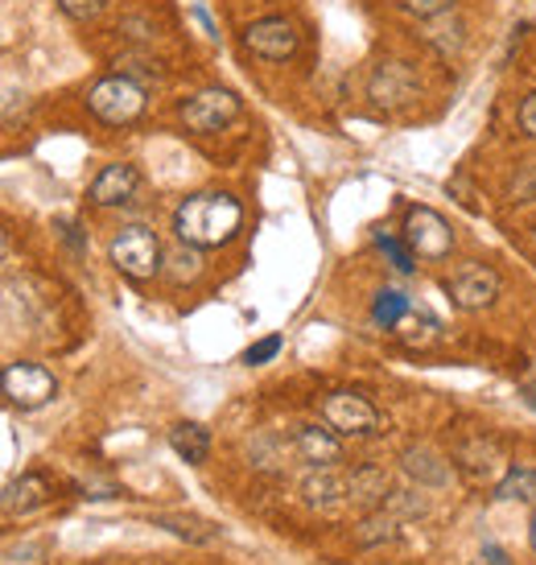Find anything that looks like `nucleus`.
<instances>
[{
	"label": "nucleus",
	"instance_id": "1",
	"mask_svg": "<svg viewBox=\"0 0 536 565\" xmlns=\"http://www.w3.org/2000/svg\"><path fill=\"white\" fill-rule=\"evenodd\" d=\"M244 223V206L223 194V190H203V194H190L186 203L174 211V232L178 244L190 248H223L232 244Z\"/></svg>",
	"mask_w": 536,
	"mask_h": 565
},
{
	"label": "nucleus",
	"instance_id": "2",
	"mask_svg": "<svg viewBox=\"0 0 536 565\" xmlns=\"http://www.w3.org/2000/svg\"><path fill=\"white\" fill-rule=\"evenodd\" d=\"M108 256L128 281H153L161 273V239L153 227H141V223L120 227L108 244Z\"/></svg>",
	"mask_w": 536,
	"mask_h": 565
},
{
	"label": "nucleus",
	"instance_id": "3",
	"mask_svg": "<svg viewBox=\"0 0 536 565\" xmlns=\"http://www.w3.org/2000/svg\"><path fill=\"white\" fill-rule=\"evenodd\" d=\"M144 87L137 79H128V75H108V79H99L87 92V108L111 128H125L132 120H141L144 111Z\"/></svg>",
	"mask_w": 536,
	"mask_h": 565
},
{
	"label": "nucleus",
	"instance_id": "4",
	"mask_svg": "<svg viewBox=\"0 0 536 565\" xmlns=\"http://www.w3.org/2000/svg\"><path fill=\"white\" fill-rule=\"evenodd\" d=\"M0 388H4V401L13 408H21V413H33V408H42L54 401V393H58V380H54V372L50 367H42V363L33 360H17L4 367V376H0Z\"/></svg>",
	"mask_w": 536,
	"mask_h": 565
},
{
	"label": "nucleus",
	"instance_id": "5",
	"mask_svg": "<svg viewBox=\"0 0 536 565\" xmlns=\"http://www.w3.org/2000/svg\"><path fill=\"white\" fill-rule=\"evenodd\" d=\"M239 95L227 92V87H206V92L190 95L186 104L178 108V116H182V125L190 128V132H199V137H206V132H219V128H227L232 120L239 116Z\"/></svg>",
	"mask_w": 536,
	"mask_h": 565
},
{
	"label": "nucleus",
	"instance_id": "6",
	"mask_svg": "<svg viewBox=\"0 0 536 565\" xmlns=\"http://www.w3.org/2000/svg\"><path fill=\"white\" fill-rule=\"evenodd\" d=\"M405 244L417 260H446L454 248V227L433 206H412L405 215Z\"/></svg>",
	"mask_w": 536,
	"mask_h": 565
},
{
	"label": "nucleus",
	"instance_id": "7",
	"mask_svg": "<svg viewBox=\"0 0 536 565\" xmlns=\"http://www.w3.org/2000/svg\"><path fill=\"white\" fill-rule=\"evenodd\" d=\"M322 422L331 425L339 438H367L379 429V413L360 393H331L322 401Z\"/></svg>",
	"mask_w": 536,
	"mask_h": 565
},
{
	"label": "nucleus",
	"instance_id": "8",
	"mask_svg": "<svg viewBox=\"0 0 536 565\" xmlns=\"http://www.w3.org/2000/svg\"><path fill=\"white\" fill-rule=\"evenodd\" d=\"M367 95H372V104L384 111H400L409 108L412 99L421 95V83H417V71L409 63H400V58H388V63H379L372 71V79H367Z\"/></svg>",
	"mask_w": 536,
	"mask_h": 565
},
{
	"label": "nucleus",
	"instance_id": "9",
	"mask_svg": "<svg viewBox=\"0 0 536 565\" xmlns=\"http://www.w3.org/2000/svg\"><path fill=\"white\" fill-rule=\"evenodd\" d=\"M500 289H504V281H500V273L491 265H479V260H471V265H462L446 281V294H450V301H454L458 310H467V315H474V310H487L491 301L500 298Z\"/></svg>",
	"mask_w": 536,
	"mask_h": 565
},
{
	"label": "nucleus",
	"instance_id": "10",
	"mask_svg": "<svg viewBox=\"0 0 536 565\" xmlns=\"http://www.w3.org/2000/svg\"><path fill=\"white\" fill-rule=\"evenodd\" d=\"M244 46L253 50L256 58H265V63H285V58L298 54L301 38L293 21H285V17H260V21H253L244 30Z\"/></svg>",
	"mask_w": 536,
	"mask_h": 565
},
{
	"label": "nucleus",
	"instance_id": "11",
	"mask_svg": "<svg viewBox=\"0 0 536 565\" xmlns=\"http://www.w3.org/2000/svg\"><path fill=\"white\" fill-rule=\"evenodd\" d=\"M454 462H458V471L467 475V479H474V483H500L507 475V455L495 438L462 441L454 450Z\"/></svg>",
	"mask_w": 536,
	"mask_h": 565
},
{
	"label": "nucleus",
	"instance_id": "12",
	"mask_svg": "<svg viewBox=\"0 0 536 565\" xmlns=\"http://www.w3.org/2000/svg\"><path fill=\"white\" fill-rule=\"evenodd\" d=\"M137 186H141V170L128 166V161H116V166H104V170H99V178H95L92 190H87V199H92L95 206H120L137 194Z\"/></svg>",
	"mask_w": 536,
	"mask_h": 565
},
{
	"label": "nucleus",
	"instance_id": "13",
	"mask_svg": "<svg viewBox=\"0 0 536 565\" xmlns=\"http://www.w3.org/2000/svg\"><path fill=\"white\" fill-rule=\"evenodd\" d=\"M293 446H298V455L305 458V462H314V467L343 462V441H339V434H334L331 425H301Z\"/></svg>",
	"mask_w": 536,
	"mask_h": 565
},
{
	"label": "nucleus",
	"instance_id": "14",
	"mask_svg": "<svg viewBox=\"0 0 536 565\" xmlns=\"http://www.w3.org/2000/svg\"><path fill=\"white\" fill-rule=\"evenodd\" d=\"M50 495H54V487H50V479L46 475H37V471H30V475H21V479H13V483L4 487V512L9 516H30V512H37L42 503H50Z\"/></svg>",
	"mask_w": 536,
	"mask_h": 565
},
{
	"label": "nucleus",
	"instance_id": "15",
	"mask_svg": "<svg viewBox=\"0 0 536 565\" xmlns=\"http://www.w3.org/2000/svg\"><path fill=\"white\" fill-rule=\"evenodd\" d=\"M301 495H305V503L318 508V512H334L339 503L351 500V487H347V479H343V475H334L331 467H318V475L305 479Z\"/></svg>",
	"mask_w": 536,
	"mask_h": 565
},
{
	"label": "nucleus",
	"instance_id": "16",
	"mask_svg": "<svg viewBox=\"0 0 536 565\" xmlns=\"http://www.w3.org/2000/svg\"><path fill=\"white\" fill-rule=\"evenodd\" d=\"M400 467L426 487H446L454 479V462H446L442 455H433L429 446H409V450L400 455Z\"/></svg>",
	"mask_w": 536,
	"mask_h": 565
},
{
	"label": "nucleus",
	"instance_id": "17",
	"mask_svg": "<svg viewBox=\"0 0 536 565\" xmlns=\"http://www.w3.org/2000/svg\"><path fill=\"white\" fill-rule=\"evenodd\" d=\"M170 450L178 458H186L190 467H203L206 455H211V429L199 422H178L170 429Z\"/></svg>",
	"mask_w": 536,
	"mask_h": 565
},
{
	"label": "nucleus",
	"instance_id": "18",
	"mask_svg": "<svg viewBox=\"0 0 536 565\" xmlns=\"http://www.w3.org/2000/svg\"><path fill=\"white\" fill-rule=\"evenodd\" d=\"M149 524H153V529H165V533L178 536V541H190V545H211V541H219V524L199 520V516H178V512H165V516H153Z\"/></svg>",
	"mask_w": 536,
	"mask_h": 565
},
{
	"label": "nucleus",
	"instance_id": "19",
	"mask_svg": "<svg viewBox=\"0 0 536 565\" xmlns=\"http://www.w3.org/2000/svg\"><path fill=\"white\" fill-rule=\"evenodd\" d=\"M500 503H533L536 508V471L533 467H507V475L495 483Z\"/></svg>",
	"mask_w": 536,
	"mask_h": 565
},
{
	"label": "nucleus",
	"instance_id": "20",
	"mask_svg": "<svg viewBox=\"0 0 536 565\" xmlns=\"http://www.w3.org/2000/svg\"><path fill=\"white\" fill-rule=\"evenodd\" d=\"M396 536H400V516L388 512V508H379V512H372V516L355 529V545L372 550V545H388V541H396Z\"/></svg>",
	"mask_w": 536,
	"mask_h": 565
},
{
	"label": "nucleus",
	"instance_id": "21",
	"mask_svg": "<svg viewBox=\"0 0 536 565\" xmlns=\"http://www.w3.org/2000/svg\"><path fill=\"white\" fill-rule=\"evenodd\" d=\"M396 334H400V343L405 347H417V351H429V347L442 339V327L433 322L429 315H409L400 318V327H396Z\"/></svg>",
	"mask_w": 536,
	"mask_h": 565
},
{
	"label": "nucleus",
	"instance_id": "22",
	"mask_svg": "<svg viewBox=\"0 0 536 565\" xmlns=\"http://www.w3.org/2000/svg\"><path fill=\"white\" fill-rule=\"evenodd\" d=\"M351 487V500H384V491H388V475L379 471V467H360V471H351L347 479Z\"/></svg>",
	"mask_w": 536,
	"mask_h": 565
},
{
	"label": "nucleus",
	"instance_id": "23",
	"mask_svg": "<svg viewBox=\"0 0 536 565\" xmlns=\"http://www.w3.org/2000/svg\"><path fill=\"white\" fill-rule=\"evenodd\" d=\"M412 306L405 294H396V289H384L376 294V306H372V318H376L379 327H400V318H409Z\"/></svg>",
	"mask_w": 536,
	"mask_h": 565
},
{
	"label": "nucleus",
	"instance_id": "24",
	"mask_svg": "<svg viewBox=\"0 0 536 565\" xmlns=\"http://www.w3.org/2000/svg\"><path fill=\"white\" fill-rule=\"evenodd\" d=\"M170 273H174V281H194L199 273H203V248H190L182 244L178 252H170Z\"/></svg>",
	"mask_w": 536,
	"mask_h": 565
},
{
	"label": "nucleus",
	"instance_id": "25",
	"mask_svg": "<svg viewBox=\"0 0 536 565\" xmlns=\"http://www.w3.org/2000/svg\"><path fill=\"white\" fill-rule=\"evenodd\" d=\"M450 4L454 0H400V9L409 17H417V21H433V17L450 13Z\"/></svg>",
	"mask_w": 536,
	"mask_h": 565
},
{
	"label": "nucleus",
	"instance_id": "26",
	"mask_svg": "<svg viewBox=\"0 0 536 565\" xmlns=\"http://www.w3.org/2000/svg\"><path fill=\"white\" fill-rule=\"evenodd\" d=\"M376 244H379V252H388V260L396 265V273H412V268H417V265H412L409 244H400V239H393V236H379Z\"/></svg>",
	"mask_w": 536,
	"mask_h": 565
},
{
	"label": "nucleus",
	"instance_id": "27",
	"mask_svg": "<svg viewBox=\"0 0 536 565\" xmlns=\"http://www.w3.org/2000/svg\"><path fill=\"white\" fill-rule=\"evenodd\" d=\"M388 512H396V516H426V500H417L412 491H393L388 495Z\"/></svg>",
	"mask_w": 536,
	"mask_h": 565
},
{
	"label": "nucleus",
	"instance_id": "28",
	"mask_svg": "<svg viewBox=\"0 0 536 565\" xmlns=\"http://www.w3.org/2000/svg\"><path fill=\"white\" fill-rule=\"evenodd\" d=\"M277 351H281V334H272L265 343L248 347V351H244V363H248V367H260V363L277 360Z\"/></svg>",
	"mask_w": 536,
	"mask_h": 565
},
{
	"label": "nucleus",
	"instance_id": "29",
	"mask_svg": "<svg viewBox=\"0 0 536 565\" xmlns=\"http://www.w3.org/2000/svg\"><path fill=\"white\" fill-rule=\"evenodd\" d=\"M58 9L66 17H75V21H92V17H99L104 0H58Z\"/></svg>",
	"mask_w": 536,
	"mask_h": 565
},
{
	"label": "nucleus",
	"instance_id": "30",
	"mask_svg": "<svg viewBox=\"0 0 536 565\" xmlns=\"http://www.w3.org/2000/svg\"><path fill=\"white\" fill-rule=\"evenodd\" d=\"M512 199H516V203H536V161L512 182Z\"/></svg>",
	"mask_w": 536,
	"mask_h": 565
},
{
	"label": "nucleus",
	"instance_id": "31",
	"mask_svg": "<svg viewBox=\"0 0 536 565\" xmlns=\"http://www.w3.org/2000/svg\"><path fill=\"white\" fill-rule=\"evenodd\" d=\"M521 128H524V137H533L536 141V92L521 104Z\"/></svg>",
	"mask_w": 536,
	"mask_h": 565
},
{
	"label": "nucleus",
	"instance_id": "32",
	"mask_svg": "<svg viewBox=\"0 0 536 565\" xmlns=\"http://www.w3.org/2000/svg\"><path fill=\"white\" fill-rule=\"evenodd\" d=\"M474 565H507V553L500 550V545H483V553H479Z\"/></svg>",
	"mask_w": 536,
	"mask_h": 565
},
{
	"label": "nucleus",
	"instance_id": "33",
	"mask_svg": "<svg viewBox=\"0 0 536 565\" xmlns=\"http://www.w3.org/2000/svg\"><path fill=\"white\" fill-rule=\"evenodd\" d=\"M521 396H524V405H528V408H536V380H528V384H524V388H521Z\"/></svg>",
	"mask_w": 536,
	"mask_h": 565
},
{
	"label": "nucleus",
	"instance_id": "34",
	"mask_svg": "<svg viewBox=\"0 0 536 565\" xmlns=\"http://www.w3.org/2000/svg\"><path fill=\"white\" fill-rule=\"evenodd\" d=\"M528 541H533V553H536V512H533V524H528Z\"/></svg>",
	"mask_w": 536,
	"mask_h": 565
}]
</instances>
